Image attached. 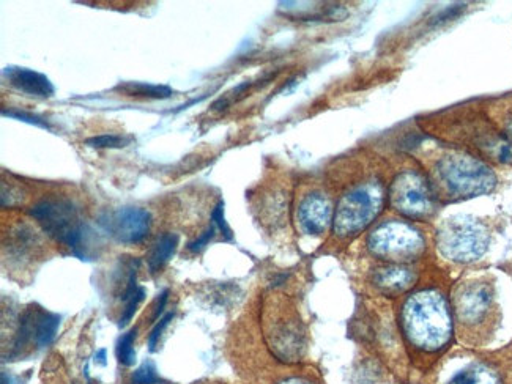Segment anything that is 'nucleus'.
Returning <instances> with one entry per match:
<instances>
[{
	"label": "nucleus",
	"instance_id": "1",
	"mask_svg": "<svg viewBox=\"0 0 512 384\" xmlns=\"http://www.w3.org/2000/svg\"><path fill=\"white\" fill-rule=\"evenodd\" d=\"M402 334L410 348L421 355H438L453 342L451 298L442 288L424 287L410 293L401 306Z\"/></svg>",
	"mask_w": 512,
	"mask_h": 384
},
{
	"label": "nucleus",
	"instance_id": "2",
	"mask_svg": "<svg viewBox=\"0 0 512 384\" xmlns=\"http://www.w3.org/2000/svg\"><path fill=\"white\" fill-rule=\"evenodd\" d=\"M427 177L440 202H464L487 196L497 189L492 164L464 148H440L429 159Z\"/></svg>",
	"mask_w": 512,
	"mask_h": 384
},
{
	"label": "nucleus",
	"instance_id": "3",
	"mask_svg": "<svg viewBox=\"0 0 512 384\" xmlns=\"http://www.w3.org/2000/svg\"><path fill=\"white\" fill-rule=\"evenodd\" d=\"M454 331L462 344L484 347L501 326L497 285L490 274L459 282L451 292Z\"/></svg>",
	"mask_w": 512,
	"mask_h": 384
},
{
	"label": "nucleus",
	"instance_id": "4",
	"mask_svg": "<svg viewBox=\"0 0 512 384\" xmlns=\"http://www.w3.org/2000/svg\"><path fill=\"white\" fill-rule=\"evenodd\" d=\"M443 137L489 164L512 166V144L483 108H461L443 122Z\"/></svg>",
	"mask_w": 512,
	"mask_h": 384
},
{
	"label": "nucleus",
	"instance_id": "5",
	"mask_svg": "<svg viewBox=\"0 0 512 384\" xmlns=\"http://www.w3.org/2000/svg\"><path fill=\"white\" fill-rule=\"evenodd\" d=\"M437 249L443 259L468 266L483 260L492 244V226L486 219L457 215L438 227Z\"/></svg>",
	"mask_w": 512,
	"mask_h": 384
},
{
	"label": "nucleus",
	"instance_id": "6",
	"mask_svg": "<svg viewBox=\"0 0 512 384\" xmlns=\"http://www.w3.org/2000/svg\"><path fill=\"white\" fill-rule=\"evenodd\" d=\"M386 191L379 178L364 181L339 199L334 211L333 232L339 238H352L368 229L385 208Z\"/></svg>",
	"mask_w": 512,
	"mask_h": 384
},
{
	"label": "nucleus",
	"instance_id": "7",
	"mask_svg": "<svg viewBox=\"0 0 512 384\" xmlns=\"http://www.w3.org/2000/svg\"><path fill=\"white\" fill-rule=\"evenodd\" d=\"M366 243L375 259L399 265H409L421 259L427 251V238L423 230L412 222L399 219L380 222L369 233Z\"/></svg>",
	"mask_w": 512,
	"mask_h": 384
},
{
	"label": "nucleus",
	"instance_id": "8",
	"mask_svg": "<svg viewBox=\"0 0 512 384\" xmlns=\"http://www.w3.org/2000/svg\"><path fill=\"white\" fill-rule=\"evenodd\" d=\"M30 216L40 224L49 237L73 249L75 255L84 260L86 226L79 218V211L70 200H41L30 208Z\"/></svg>",
	"mask_w": 512,
	"mask_h": 384
},
{
	"label": "nucleus",
	"instance_id": "9",
	"mask_svg": "<svg viewBox=\"0 0 512 384\" xmlns=\"http://www.w3.org/2000/svg\"><path fill=\"white\" fill-rule=\"evenodd\" d=\"M391 207L412 221H427L437 213L440 200L423 170L405 169L394 177L390 186Z\"/></svg>",
	"mask_w": 512,
	"mask_h": 384
},
{
	"label": "nucleus",
	"instance_id": "10",
	"mask_svg": "<svg viewBox=\"0 0 512 384\" xmlns=\"http://www.w3.org/2000/svg\"><path fill=\"white\" fill-rule=\"evenodd\" d=\"M109 237L123 244H138L149 235L152 216L141 207H122L108 211L98 219Z\"/></svg>",
	"mask_w": 512,
	"mask_h": 384
},
{
	"label": "nucleus",
	"instance_id": "11",
	"mask_svg": "<svg viewBox=\"0 0 512 384\" xmlns=\"http://www.w3.org/2000/svg\"><path fill=\"white\" fill-rule=\"evenodd\" d=\"M268 325V340L276 355L286 361L300 358L305 350V333L300 318L290 311L279 312Z\"/></svg>",
	"mask_w": 512,
	"mask_h": 384
},
{
	"label": "nucleus",
	"instance_id": "12",
	"mask_svg": "<svg viewBox=\"0 0 512 384\" xmlns=\"http://www.w3.org/2000/svg\"><path fill=\"white\" fill-rule=\"evenodd\" d=\"M333 218V205L322 192H309L298 205L300 229L311 237H320L327 232L330 224H333Z\"/></svg>",
	"mask_w": 512,
	"mask_h": 384
},
{
	"label": "nucleus",
	"instance_id": "13",
	"mask_svg": "<svg viewBox=\"0 0 512 384\" xmlns=\"http://www.w3.org/2000/svg\"><path fill=\"white\" fill-rule=\"evenodd\" d=\"M418 281L415 268L399 263H385L374 270L371 276L372 285L377 292L385 296H401L410 292Z\"/></svg>",
	"mask_w": 512,
	"mask_h": 384
},
{
	"label": "nucleus",
	"instance_id": "14",
	"mask_svg": "<svg viewBox=\"0 0 512 384\" xmlns=\"http://www.w3.org/2000/svg\"><path fill=\"white\" fill-rule=\"evenodd\" d=\"M4 78L16 90L30 96L52 98L56 93V87L49 81L46 74L38 73V71L30 70V68L7 67L4 70Z\"/></svg>",
	"mask_w": 512,
	"mask_h": 384
},
{
	"label": "nucleus",
	"instance_id": "15",
	"mask_svg": "<svg viewBox=\"0 0 512 384\" xmlns=\"http://www.w3.org/2000/svg\"><path fill=\"white\" fill-rule=\"evenodd\" d=\"M446 384H508V375L500 362L481 358L470 362Z\"/></svg>",
	"mask_w": 512,
	"mask_h": 384
},
{
	"label": "nucleus",
	"instance_id": "16",
	"mask_svg": "<svg viewBox=\"0 0 512 384\" xmlns=\"http://www.w3.org/2000/svg\"><path fill=\"white\" fill-rule=\"evenodd\" d=\"M30 323H32V339L35 340V344L38 348H45L56 339L60 317L46 311H38L35 314L30 312Z\"/></svg>",
	"mask_w": 512,
	"mask_h": 384
},
{
	"label": "nucleus",
	"instance_id": "17",
	"mask_svg": "<svg viewBox=\"0 0 512 384\" xmlns=\"http://www.w3.org/2000/svg\"><path fill=\"white\" fill-rule=\"evenodd\" d=\"M179 246V237L175 233H164L156 243L153 244L152 252L149 255L150 273H158V271L172 259L175 249Z\"/></svg>",
	"mask_w": 512,
	"mask_h": 384
},
{
	"label": "nucleus",
	"instance_id": "18",
	"mask_svg": "<svg viewBox=\"0 0 512 384\" xmlns=\"http://www.w3.org/2000/svg\"><path fill=\"white\" fill-rule=\"evenodd\" d=\"M117 92L136 98H149V100H167L174 96V90L169 85L147 84V82H125L117 85Z\"/></svg>",
	"mask_w": 512,
	"mask_h": 384
},
{
	"label": "nucleus",
	"instance_id": "19",
	"mask_svg": "<svg viewBox=\"0 0 512 384\" xmlns=\"http://www.w3.org/2000/svg\"><path fill=\"white\" fill-rule=\"evenodd\" d=\"M484 111L512 144V95L492 101V104L484 108Z\"/></svg>",
	"mask_w": 512,
	"mask_h": 384
},
{
	"label": "nucleus",
	"instance_id": "20",
	"mask_svg": "<svg viewBox=\"0 0 512 384\" xmlns=\"http://www.w3.org/2000/svg\"><path fill=\"white\" fill-rule=\"evenodd\" d=\"M134 339H136V329H130L127 334L120 337L119 344H117V358L123 366H133L136 361Z\"/></svg>",
	"mask_w": 512,
	"mask_h": 384
},
{
	"label": "nucleus",
	"instance_id": "21",
	"mask_svg": "<svg viewBox=\"0 0 512 384\" xmlns=\"http://www.w3.org/2000/svg\"><path fill=\"white\" fill-rule=\"evenodd\" d=\"M133 142V137L114 136V134H103L87 139L86 145L92 148H123Z\"/></svg>",
	"mask_w": 512,
	"mask_h": 384
},
{
	"label": "nucleus",
	"instance_id": "22",
	"mask_svg": "<svg viewBox=\"0 0 512 384\" xmlns=\"http://www.w3.org/2000/svg\"><path fill=\"white\" fill-rule=\"evenodd\" d=\"M2 115L8 119L19 120V122L29 123V125L38 126L43 130L51 131V125L46 122L40 115L32 114V112L16 111V109H2Z\"/></svg>",
	"mask_w": 512,
	"mask_h": 384
},
{
	"label": "nucleus",
	"instance_id": "23",
	"mask_svg": "<svg viewBox=\"0 0 512 384\" xmlns=\"http://www.w3.org/2000/svg\"><path fill=\"white\" fill-rule=\"evenodd\" d=\"M160 377L156 373L152 362H144L136 372L133 373V384H158Z\"/></svg>",
	"mask_w": 512,
	"mask_h": 384
},
{
	"label": "nucleus",
	"instance_id": "24",
	"mask_svg": "<svg viewBox=\"0 0 512 384\" xmlns=\"http://www.w3.org/2000/svg\"><path fill=\"white\" fill-rule=\"evenodd\" d=\"M145 293H147L145 292V288L139 287L138 292L134 293L130 300L125 303V309H123L122 317H120V326L127 325L131 318L134 317V314H136V311H138L139 304L144 301Z\"/></svg>",
	"mask_w": 512,
	"mask_h": 384
},
{
	"label": "nucleus",
	"instance_id": "25",
	"mask_svg": "<svg viewBox=\"0 0 512 384\" xmlns=\"http://www.w3.org/2000/svg\"><path fill=\"white\" fill-rule=\"evenodd\" d=\"M172 318H174V312L167 314L166 317L161 318L160 322L156 323L155 328H153V331L149 336L150 351L156 350V345H158V342H160L161 334H163V331L167 328V325L171 323Z\"/></svg>",
	"mask_w": 512,
	"mask_h": 384
},
{
	"label": "nucleus",
	"instance_id": "26",
	"mask_svg": "<svg viewBox=\"0 0 512 384\" xmlns=\"http://www.w3.org/2000/svg\"><path fill=\"white\" fill-rule=\"evenodd\" d=\"M212 218L213 221H215L216 226L219 227V230L223 232L224 237H226L227 240H231L232 233L231 229H229V226H227L226 218H224L223 202H219V204L216 205L215 210H213Z\"/></svg>",
	"mask_w": 512,
	"mask_h": 384
},
{
	"label": "nucleus",
	"instance_id": "27",
	"mask_svg": "<svg viewBox=\"0 0 512 384\" xmlns=\"http://www.w3.org/2000/svg\"><path fill=\"white\" fill-rule=\"evenodd\" d=\"M213 237H215V226H210L204 233H202L201 237L196 238V240L191 241V243L188 244V249H190L191 252H194V254H197V252H201L202 249L210 243V240H212Z\"/></svg>",
	"mask_w": 512,
	"mask_h": 384
},
{
	"label": "nucleus",
	"instance_id": "28",
	"mask_svg": "<svg viewBox=\"0 0 512 384\" xmlns=\"http://www.w3.org/2000/svg\"><path fill=\"white\" fill-rule=\"evenodd\" d=\"M167 298H169V290H164V292L161 293L160 298H158V301H156L155 314H153V320H156V318L160 317V315L163 314V309L164 306H166Z\"/></svg>",
	"mask_w": 512,
	"mask_h": 384
},
{
	"label": "nucleus",
	"instance_id": "29",
	"mask_svg": "<svg viewBox=\"0 0 512 384\" xmlns=\"http://www.w3.org/2000/svg\"><path fill=\"white\" fill-rule=\"evenodd\" d=\"M279 384H312L311 381L303 380V378H289V380L282 381Z\"/></svg>",
	"mask_w": 512,
	"mask_h": 384
},
{
	"label": "nucleus",
	"instance_id": "30",
	"mask_svg": "<svg viewBox=\"0 0 512 384\" xmlns=\"http://www.w3.org/2000/svg\"><path fill=\"white\" fill-rule=\"evenodd\" d=\"M97 358H98V361L101 362V364H106V361H104V359H106V350L98 351Z\"/></svg>",
	"mask_w": 512,
	"mask_h": 384
},
{
	"label": "nucleus",
	"instance_id": "31",
	"mask_svg": "<svg viewBox=\"0 0 512 384\" xmlns=\"http://www.w3.org/2000/svg\"><path fill=\"white\" fill-rule=\"evenodd\" d=\"M506 273L512 274V260H509L505 265Z\"/></svg>",
	"mask_w": 512,
	"mask_h": 384
}]
</instances>
